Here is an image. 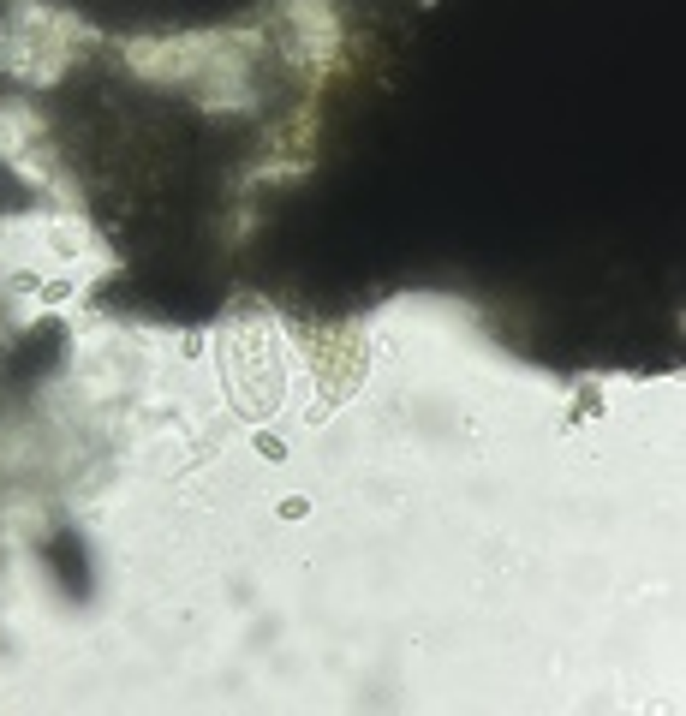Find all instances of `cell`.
Returning <instances> with one entry per match:
<instances>
[{"label": "cell", "instance_id": "7a4b0ae2", "mask_svg": "<svg viewBox=\"0 0 686 716\" xmlns=\"http://www.w3.org/2000/svg\"><path fill=\"white\" fill-rule=\"evenodd\" d=\"M305 513H310V501H305V496H293V501H281V520H305Z\"/></svg>", "mask_w": 686, "mask_h": 716}, {"label": "cell", "instance_id": "6da1fadb", "mask_svg": "<svg viewBox=\"0 0 686 716\" xmlns=\"http://www.w3.org/2000/svg\"><path fill=\"white\" fill-rule=\"evenodd\" d=\"M257 454H263V460H286V442H281V436H257Z\"/></svg>", "mask_w": 686, "mask_h": 716}]
</instances>
